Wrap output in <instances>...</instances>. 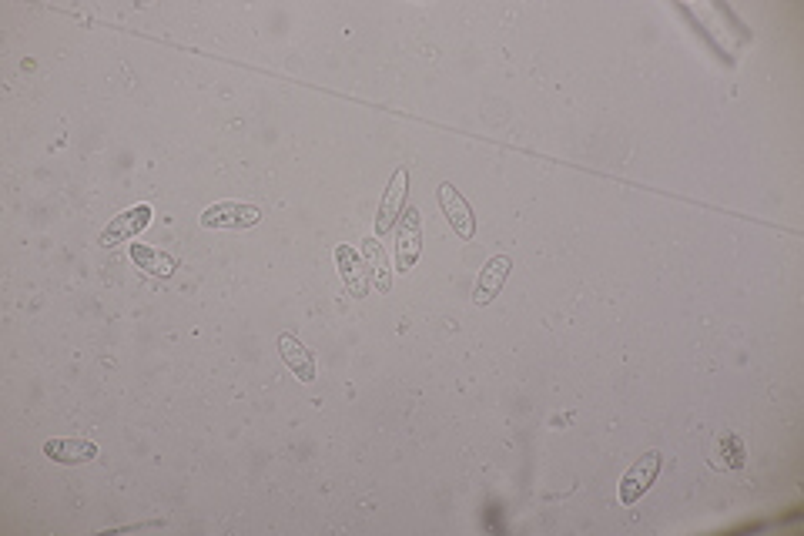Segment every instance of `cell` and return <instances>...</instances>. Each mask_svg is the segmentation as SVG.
Here are the masks:
<instances>
[{
    "instance_id": "obj_1",
    "label": "cell",
    "mask_w": 804,
    "mask_h": 536,
    "mask_svg": "<svg viewBox=\"0 0 804 536\" xmlns=\"http://www.w3.org/2000/svg\"><path fill=\"white\" fill-rule=\"evenodd\" d=\"M660 466H664V453H657V449H650L637 459L634 466L624 473V480H620V500L624 503H637L640 496H644L650 486H654Z\"/></svg>"
},
{
    "instance_id": "obj_2",
    "label": "cell",
    "mask_w": 804,
    "mask_h": 536,
    "mask_svg": "<svg viewBox=\"0 0 804 536\" xmlns=\"http://www.w3.org/2000/svg\"><path fill=\"white\" fill-rule=\"evenodd\" d=\"M262 222V212L245 201H215L201 212V225L205 228H252Z\"/></svg>"
},
{
    "instance_id": "obj_3",
    "label": "cell",
    "mask_w": 804,
    "mask_h": 536,
    "mask_svg": "<svg viewBox=\"0 0 804 536\" xmlns=\"http://www.w3.org/2000/svg\"><path fill=\"white\" fill-rule=\"evenodd\" d=\"M151 225V208L148 205H134L124 208L121 215H114L101 232V245H121V242H134L145 228Z\"/></svg>"
},
{
    "instance_id": "obj_4",
    "label": "cell",
    "mask_w": 804,
    "mask_h": 536,
    "mask_svg": "<svg viewBox=\"0 0 804 536\" xmlns=\"http://www.w3.org/2000/svg\"><path fill=\"white\" fill-rule=\"evenodd\" d=\"M419 252H423V222H419L416 208L402 212L399 225V242H396V272H409L416 265Z\"/></svg>"
},
{
    "instance_id": "obj_5",
    "label": "cell",
    "mask_w": 804,
    "mask_h": 536,
    "mask_svg": "<svg viewBox=\"0 0 804 536\" xmlns=\"http://www.w3.org/2000/svg\"><path fill=\"white\" fill-rule=\"evenodd\" d=\"M406 181H409L406 168H399L396 175H392L386 195H382L379 215H376V235H389L402 218V205H406Z\"/></svg>"
},
{
    "instance_id": "obj_6",
    "label": "cell",
    "mask_w": 804,
    "mask_h": 536,
    "mask_svg": "<svg viewBox=\"0 0 804 536\" xmlns=\"http://www.w3.org/2000/svg\"><path fill=\"white\" fill-rule=\"evenodd\" d=\"M510 255H493L490 262L483 265V272H480V279H476V289H473V302L476 305H490L496 295H500V289L506 285V279H510Z\"/></svg>"
},
{
    "instance_id": "obj_7",
    "label": "cell",
    "mask_w": 804,
    "mask_h": 536,
    "mask_svg": "<svg viewBox=\"0 0 804 536\" xmlns=\"http://www.w3.org/2000/svg\"><path fill=\"white\" fill-rule=\"evenodd\" d=\"M439 205H443L449 225L456 228L459 238H473L476 235V215H473V208L466 205V198L459 195V191L449 185V181H446V185H439Z\"/></svg>"
},
{
    "instance_id": "obj_8",
    "label": "cell",
    "mask_w": 804,
    "mask_h": 536,
    "mask_svg": "<svg viewBox=\"0 0 804 536\" xmlns=\"http://www.w3.org/2000/svg\"><path fill=\"white\" fill-rule=\"evenodd\" d=\"M279 352H282L285 366H289L302 382H312L315 379V356H312V349L305 346L302 339H295L292 332H282L279 335Z\"/></svg>"
},
{
    "instance_id": "obj_9",
    "label": "cell",
    "mask_w": 804,
    "mask_h": 536,
    "mask_svg": "<svg viewBox=\"0 0 804 536\" xmlns=\"http://www.w3.org/2000/svg\"><path fill=\"white\" fill-rule=\"evenodd\" d=\"M44 456L67 466L91 463L98 456V443H91V439H51V443H44Z\"/></svg>"
},
{
    "instance_id": "obj_10",
    "label": "cell",
    "mask_w": 804,
    "mask_h": 536,
    "mask_svg": "<svg viewBox=\"0 0 804 536\" xmlns=\"http://www.w3.org/2000/svg\"><path fill=\"white\" fill-rule=\"evenodd\" d=\"M335 258H339V272L342 282L349 285L352 295H369V279L372 275H362V265L356 262V252H349V245L335 248Z\"/></svg>"
},
{
    "instance_id": "obj_11",
    "label": "cell",
    "mask_w": 804,
    "mask_h": 536,
    "mask_svg": "<svg viewBox=\"0 0 804 536\" xmlns=\"http://www.w3.org/2000/svg\"><path fill=\"white\" fill-rule=\"evenodd\" d=\"M131 262L138 268H145L148 275H158V279H168V275L175 272V262H171L165 252L148 248V245H138V242L131 245Z\"/></svg>"
},
{
    "instance_id": "obj_12",
    "label": "cell",
    "mask_w": 804,
    "mask_h": 536,
    "mask_svg": "<svg viewBox=\"0 0 804 536\" xmlns=\"http://www.w3.org/2000/svg\"><path fill=\"white\" fill-rule=\"evenodd\" d=\"M362 255L369 258V272L372 275H379V289H389V275H382V268H386V258H382V248H379V242L376 238H366V242H362Z\"/></svg>"
},
{
    "instance_id": "obj_13",
    "label": "cell",
    "mask_w": 804,
    "mask_h": 536,
    "mask_svg": "<svg viewBox=\"0 0 804 536\" xmlns=\"http://www.w3.org/2000/svg\"><path fill=\"white\" fill-rule=\"evenodd\" d=\"M721 456L727 469H741L744 466V443L737 436H721Z\"/></svg>"
}]
</instances>
